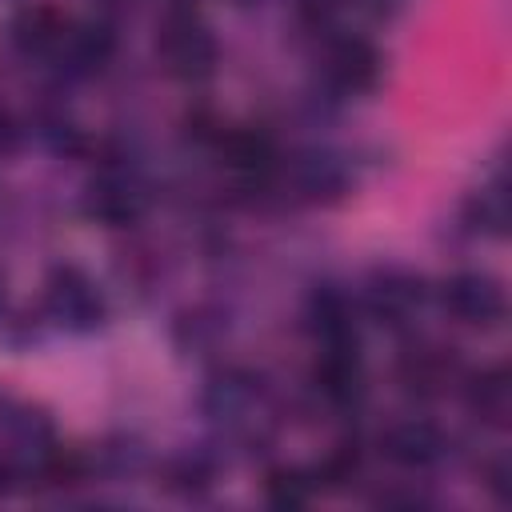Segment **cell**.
Listing matches in <instances>:
<instances>
[{
  "label": "cell",
  "instance_id": "cell-1",
  "mask_svg": "<svg viewBox=\"0 0 512 512\" xmlns=\"http://www.w3.org/2000/svg\"><path fill=\"white\" fill-rule=\"evenodd\" d=\"M160 56L168 60V68L176 76H208L212 64H216V44L208 36L204 24H196L192 16H172L160 32Z\"/></svg>",
  "mask_w": 512,
  "mask_h": 512
},
{
  "label": "cell",
  "instance_id": "cell-2",
  "mask_svg": "<svg viewBox=\"0 0 512 512\" xmlns=\"http://www.w3.org/2000/svg\"><path fill=\"white\" fill-rule=\"evenodd\" d=\"M444 308L464 324H496L504 316V292L484 272H460L444 284Z\"/></svg>",
  "mask_w": 512,
  "mask_h": 512
},
{
  "label": "cell",
  "instance_id": "cell-12",
  "mask_svg": "<svg viewBox=\"0 0 512 512\" xmlns=\"http://www.w3.org/2000/svg\"><path fill=\"white\" fill-rule=\"evenodd\" d=\"M444 376H448V364H444L440 352H416V356L404 360V380H408V388L436 392V388L444 384Z\"/></svg>",
  "mask_w": 512,
  "mask_h": 512
},
{
  "label": "cell",
  "instance_id": "cell-14",
  "mask_svg": "<svg viewBox=\"0 0 512 512\" xmlns=\"http://www.w3.org/2000/svg\"><path fill=\"white\" fill-rule=\"evenodd\" d=\"M4 488H8V468L0 464V492H4Z\"/></svg>",
  "mask_w": 512,
  "mask_h": 512
},
{
  "label": "cell",
  "instance_id": "cell-3",
  "mask_svg": "<svg viewBox=\"0 0 512 512\" xmlns=\"http://www.w3.org/2000/svg\"><path fill=\"white\" fill-rule=\"evenodd\" d=\"M12 32H16V44L24 52H32V56H56V52H64V44L72 36V20L64 12L48 8V4H36V8H24L16 16Z\"/></svg>",
  "mask_w": 512,
  "mask_h": 512
},
{
  "label": "cell",
  "instance_id": "cell-11",
  "mask_svg": "<svg viewBox=\"0 0 512 512\" xmlns=\"http://www.w3.org/2000/svg\"><path fill=\"white\" fill-rule=\"evenodd\" d=\"M468 404H472L480 416H488V420H504V412H508V376H504L500 368L476 376V384H472V392H468Z\"/></svg>",
  "mask_w": 512,
  "mask_h": 512
},
{
  "label": "cell",
  "instance_id": "cell-5",
  "mask_svg": "<svg viewBox=\"0 0 512 512\" xmlns=\"http://www.w3.org/2000/svg\"><path fill=\"white\" fill-rule=\"evenodd\" d=\"M316 384L332 404H352L360 396V360L356 344H324L316 364Z\"/></svg>",
  "mask_w": 512,
  "mask_h": 512
},
{
  "label": "cell",
  "instance_id": "cell-7",
  "mask_svg": "<svg viewBox=\"0 0 512 512\" xmlns=\"http://www.w3.org/2000/svg\"><path fill=\"white\" fill-rule=\"evenodd\" d=\"M440 448H444L440 432L432 424H424V420H412V424H400V428L388 432V456L396 464H408V468L432 464L440 456Z\"/></svg>",
  "mask_w": 512,
  "mask_h": 512
},
{
  "label": "cell",
  "instance_id": "cell-13",
  "mask_svg": "<svg viewBox=\"0 0 512 512\" xmlns=\"http://www.w3.org/2000/svg\"><path fill=\"white\" fill-rule=\"evenodd\" d=\"M264 492H268V500L276 504V508H300V504H308V496H312V484L300 476V472H268V484H264Z\"/></svg>",
  "mask_w": 512,
  "mask_h": 512
},
{
  "label": "cell",
  "instance_id": "cell-4",
  "mask_svg": "<svg viewBox=\"0 0 512 512\" xmlns=\"http://www.w3.org/2000/svg\"><path fill=\"white\" fill-rule=\"evenodd\" d=\"M328 76L344 92H364L380 76V56H376V48L368 40H356V36L336 40L332 52H328Z\"/></svg>",
  "mask_w": 512,
  "mask_h": 512
},
{
  "label": "cell",
  "instance_id": "cell-9",
  "mask_svg": "<svg viewBox=\"0 0 512 512\" xmlns=\"http://www.w3.org/2000/svg\"><path fill=\"white\" fill-rule=\"evenodd\" d=\"M112 48H116V36H112V28L108 24H72V36H68V44H64V52L80 64V68H100V64H108V56H112Z\"/></svg>",
  "mask_w": 512,
  "mask_h": 512
},
{
  "label": "cell",
  "instance_id": "cell-8",
  "mask_svg": "<svg viewBox=\"0 0 512 512\" xmlns=\"http://www.w3.org/2000/svg\"><path fill=\"white\" fill-rule=\"evenodd\" d=\"M372 312L388 324H400L416 304H420V284L408 280V276H384L376 288H372Z\"/></svg>",
  "mask_w": 512,
  "mask_h": 512
},
{
  "label": "cell",
  "instance_id": "cell-10",
  "mask_svg": "<svg viewBox=\"0 0 512 512\" xmlns=\"http://www.w3.org/2000/svg\"><path fill=\"white\" fill-rule=\"evenodd\" d=\"M88 212L104 224H128L136 216V196L116 180H100L88 192Z\"/></svg>",
  "mask_w": 512,
  "mask_h": 512
},
{
  "label": "cell",
  "instance_id": "cell-6",
  "mask_svg": "<svg viewBox=\"0 0 512 512\" xmlns=\"http://www.w3.org/2000/svg\"><path fill=\"white\" fill-rule=\"evenodd\" d=\"M48 304H52V312H56L60 320H72V324H84V328L104 316V304H100L96 288H92L84 276H76V272H64L60 280H52Z\"/></svg>",
  "mask_w": 512,
  "mask_h": 512
}]
</instances>
